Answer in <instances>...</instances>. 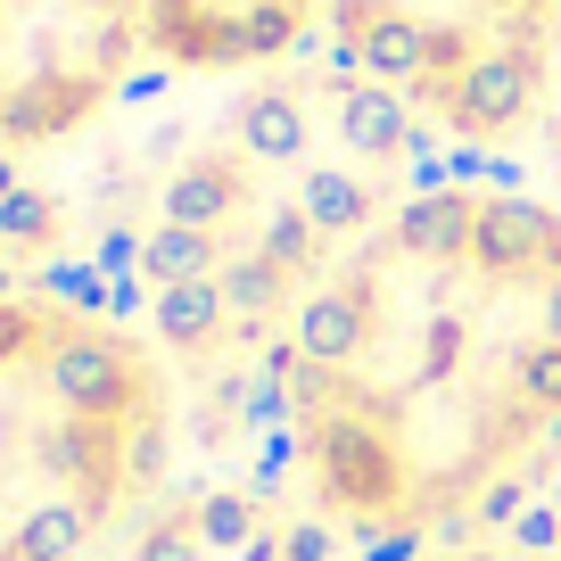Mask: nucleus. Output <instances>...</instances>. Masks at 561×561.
<instances>
[{
    "label": "nucleus",
    "mask_w": 561,
    "mask_h": 561,
    "mask_svg": "<svg viewBox=\"0 0 561 561\" xmlns=\"http://www.w3.org/2000/svg\"><path fill=\"white\" fill-rule=\"evenodd\" d=\"M314 240H322L314 215L289 207V215H273V224H264V248H256V256H264V264H280V273H306V264H314Z\"/></svg>",
    "instance_id": "16"
},
{
    "label": "nucleus",
    "mask_w": 561,
    "mask_h": 561,
    "mask_svg": "<svg viewBox=\"0 0 561 561\" xmlns=\"http://www.w3.org/2000/svg\"><path fill=\"white\" fill-rule=\"evenodd\" d=\"M42 380H50V397L67 404V413L116 421L124 404H140V355L124 347V339H107V331L67 322V331L42 347Z\"/></svg>",
    "instance_id": "3"
},
{
    "label": "nucleus",
    "mask_w": 561,
    "mask_h": 561,
    "mask_svg": "<svg viewBox=\"0 0 561 561\" xmlns=\"http://www.w3.org/2000/svg\"><path fill=\"white\" fill-rule=\"evenodd\" d=\"M231 207H240V174L231 165H182L165 182V224H182V231H215Z\"/></svg>",
    "instance_id": "10"
},
{
    "label": "nucleus",
    "mask_w": 561,
    "mask_h": 561,
    "mask_svg": "<svg viewBox=\"0 0 561 561\" xmlns=\"http://www.w3.org/2000/svg\"><path fill=\"white\" fill-rule=\"evenodd\" d=\"M58 215H50V198H34V191H9L0 198V231L9 240H34V231H50Z\"/></svg>",
    "instance_id": "22"
},
{
    "label": "nucleus",
    "mask_w": 561,
    "mask_h": 561,
    "mask_svg": "<svg viewBox=\"0 0 561 561\" xmlns=\"http://www.w3.org/2000/svg\"><path fill=\"white\" fill-rule=\"evenodd\" d=\"M520 561H553V553H520Z\"/></svg>",
    "instance_id": "27"
},
{
    "label": "nucleus",
    "mask_w": 561,
    "mask_h": 561,
    "mask_svg": "<svg viewBox=\"0 0 561 561\" xmlns=\"http://www.w3.org/2000/svg\"><path fill=\"white\" fill-rule=\"evenodd\" d=\"M240 561H280V545H273V537H256V545H248Z\"/></svg>",
    "instance_id": "26"
},
{
    "label": "nucleus",
    "mask_w": 561,
    "mask_h": 561,
    "mask_svg": "<svg viewBox=\"0 0 561 561\" xmlns=\"http://www.w3.org/2000/svg\"><path fill=\"white\" fill-rule=\"evenodd\" d=\"M91 512L100 504H67V495H58V504H34L18 520V537H9V553L18 561H75L83 537H91Z\"/></svg>",
    "instance_id": "11"
},
{
    "label": "nucleus",
    "mask_w": 561,
    "mask_h": 561,
    "mask_svg": "<svg viewBox=\"0 0 561 561\" xmlns=\"http://www.w3.org/2000/svg\"><path fill=\"white\" fill-rule=\"evenodd\" d=\"M404 107H413V100H397V91H380V83H347V100H339V133H347V149L371 158V165H388L404 149Z\"/></svg>",
    "instance_id": "8"
},
{
    "label": "nucleus",
    "mask_w": 561,
    "mask_h": 561,
    "mask_svg": "<svg viewBox=\"0 0 561 561\" xmlns=\"http://www.w3.org/2000/svg\"><path fill=\"white\" fill-rule=\"evenodd\" d=\"M421 561H430V553H421Z\"/></svg>",
    "instance_id": "28"
},
{
    "label": "nucleus",
    "mask_w": 561,
    "mask_h": 561,
    "mask_svg": "<svg viewBox=\"0 0 561 561\" xmlns=\"http://www.w3.org/2000/svg\"><path fill=\"white\" fill-rule=\"evenodd\" d=\"M158 471H165V430H158V421H140L133 455H124V488H158Z\"/></svg>",
    "instance_id": "21"
},
{
    "label": "nucleus",
    "mask_w": 561,
    "mask_h": 561,
    "mask_svg": "<svg viewBox=\"0 0 561 561\" xmlns=\"http://www.w3.org/2000/svg\"><path fill=\"white\" fill-rule=\"evenodd\" d=\"M240 140H248V158H264V165L306 158V107L289 91H264V100L240 107Z\"/></svg>",
    "instance_id": "12"
},
{
    "label": "nucleus",
    "mask_w": 561,
    "mask_h": 561,
    "mask_svg": "<svg viewBox=\"0 0 561 561\" xmlns=\"http://www.w3.org/2000/svg\"><path fill=\"white\" fill-rule=\"evenodd\" d=\"M215 289H224L231 322H240V331L256 339V331H264V314L280 306V264H264V256H240V264H224V273H215Z\"/></svg>",
    "instance_id": "14"
},
{
    "label": "nucleus",
    "mask_w": 561,
    "mask_h": 561,
    "mask_svg": "<svg viewBox=\"0 0 561 561\" xmlns=\"http://www.w3.org/2000/svg\"><path fill=\"white\" fill-rule=\"evenodd\" d=\"M207 553V537H198V512H174V520H158L149 537H140L133 561H198Z\"/></svg>",
    "instance_id": "19"
},
{
    "label": "nucleus",
    "mask_w": 561,
    "mask_h": 561,
    "mask_svg": "<svg viewBox=\"0 0 561 561\" xmlns=\"http://www.w3.org/2000/svg\"><path fill=\"white\" fill-rule=\"evenodd\" d=\"M471 231H479V198L471 191H421L413 207L397 215V256L413 264H471Z\"/></svg>",
    "instance_id": "7"
},
{
    "label": "nucleus",
    "mask_w": 561,
    "mask_h": 561,
    "mask_svg": "<svg viewBox=\"0 0 561 561\" xmlns=\"http://www.w3.org/2000/svg\"><path fill=\"white\" fill-rule=\"evenodd\" d=\"M158 331H165V347H182V355L215 347V339L231 331L224 289H215V280H174V289H158Z\"/></svg>",
    "instance_id": "9"
},
{
    "label": "nucleus",
    "mask_w": 561,
    "mask_h": 561,
    "mask_svg": "<svg viewBox=\"0 0 561 561\" xmlns=\"http://www.w3.org/2000/svg\"><path fill=\"white\" fill-rule=\"evenodd\" d=\"M314 471H322V488H331L339 504H355V512H380V504L404 495L397 455H388V438L371 421H322L314 430Z\"/></svg>",
    "instance_id": "5"
},
{
    "label": "nucleus",
    "mask_w": 561,
    "mask_h": 561,
    "mask_svg": "<svg viewBox=\"0 0 561 561\" xmlns=\"http://www.w3.org/2000/svg\"><path fill=\"white\" fill-rule=\"evenodd\" d=\"M140 264H149V280L158 289H174V280H215L224 264H215V240L207 231H182V224H165L158 240L140 248Z\"/></svg>",
    "instance_id": "15"
},
{
    "label": "nucleus",
    "mask_w": 561,
    "mask_h": 561,
    "mask_svg": "<svg viewBox=\"0 0 561 561\" xmlns=\"http://www.w3.org/2000/svg\"><path fill=\"white\" fill-rule=\"evenodd\" d=\"M430 34V116L455 124V100L488 58H553L561 0H140L149 58L174 75H224V67H273V58L322 50L339 75L364 83V50L380 34Z\"/></svg>",
    "instance_id": "1"
},
{
    "label": "nucleus",
    "mask_w": 561,
    "mask_h": 561,
    "mask_svg": "<svg viewBox=\"0 0 561 561\" xmlns=\"http://www.w3.org/2000/svg\"><path fill=\"white\" fill-rule=\"evenodd\" d=\"M298 207L314 215L322 240H347V231L371 224V191H364L355 174H331V165H322V174H306V198H298Z\"/></svg>",
    "instance_id": "13"
},
{
    "label": "nucleus",
    "mask_w": 561,
    "mask_h": 561,
    "mask_svg": "<svg viewBox=\"0 0 561 561\" xmlns=\"http://www.w3.org/2000/svg\"><path fill=\"white\" fill-rule=\"evenodd\" d=\"M140 50V0H0V158L91 124Z\"/></svg>",
    "instance_id": "2"
},
{
    "label": "nucleus",
    "mask_w": 561,
    "mask_h": 561,
    "mask_svg": "<svg viewBox=\"0 0 561 561\" xmlns=\"http://www.w3.org/2000/svg\"><path fill=\"white\" fill-rule=\"evenodd\" d=\"M371 561H421V537L397 528V537H371Z\"/></svg>",
    "instance_id": "24"
},
{
    "label": "nucleus",
    "mask_w": 561,
    "mask_h": 561,
    "mask_svg": "<svg viewBox=\"0 0 561 561\" xmlns=\"http://www.w3.org/2000/svg\"><path fill=\"white\" fill-rule=\"evenodd\" d=\"M471 273L488 280H553L561 273V215L537 198L488 191L479 198V231H471Z\"/></svg>",
    "instance_id": "4"
},
{
    "label": "nucleus",
    "mask_w": 561,
    "mask_h": 561,
    "mask_svg": "<svg viewBox=\"0 0 561 561\" xmlns=\"http://www.w3.org/2000/svg\"><path fill=\"white\" fill-rule=\"evenodd\" d=\"M198 537L224 545V553H248V545H256V504H248V495H207V504H198Z\"/></svg>",
    "instance_id": "17"
},
{
    "label": "nucleus",
    "mask_w": 561,
    "mask_h": 561,
    "mask_svg": "<svg viewBox=\"0 0 561 561\" xmlns=\"http://www.w3.org/2000/svg\"><path fill=\"white\" fill-rule=\"evenodd\" d=\"M371 339V306H364V280H339V289H314V298H298V339L289 347L306 355V364L339 371L355 364Z\"/></svg>",
    "instance_id": "6"
},
{
    "label": "nucleus",
    "mask_w": 561,
    "mask_h": 561,
    "mask_svg": "<svg viewBox=\"0 0 561 561\" xmlns=\"http://www.w3.org/2000/svg\"><path fill=\"white\" fill-rule=\"evenodd\" d=\"M50 322H42V306L34 298H0V364H18L25 347H50Z\"/></svg>",
    "instance_id": "20"
},
{
    "label": "nucleus",
    "mask_w": 561,
    "mask_h": 561,
    "mask_svg": "<svg viewBox=\"0 0 561 561\" xmlns=\"http://www.w3.org/2000/svg\"><path fill=\"white\" fill-rule=\"evenodd\" d=\"M512 371H520V404L528 413H561V339H537Z\"/></svg>",
    "instance_id": "18"
},
{
    "label": "nucleus",
    "mask_w": 561,
    "mask_h": 561,
    "mask_svg": "<svg viewBox=\"0 0 561 561\" xmlns=\"http://www.w3.org/2000/svg\"><path fill=\"white\" fill-rule=\"evenodd\" d=\"M545 339H561V273L545 280Z\"/></svg>",
    "instance_id": "25"
},
{
    "label": "nucleus",
    "mask_w": 561,
    "mask_h": 561,
    "mask_svg": "<svg viewBox=\"0 0 561 561\" xmlns=\"http://www.w3.org/2000/svg\"><path fill=\"white\" fill-rule=\"evenodd\" d=\"M280 561H331V528H289V537H280Z\"/></svg>",
    "instance_id": "23"
}]
</instances>
